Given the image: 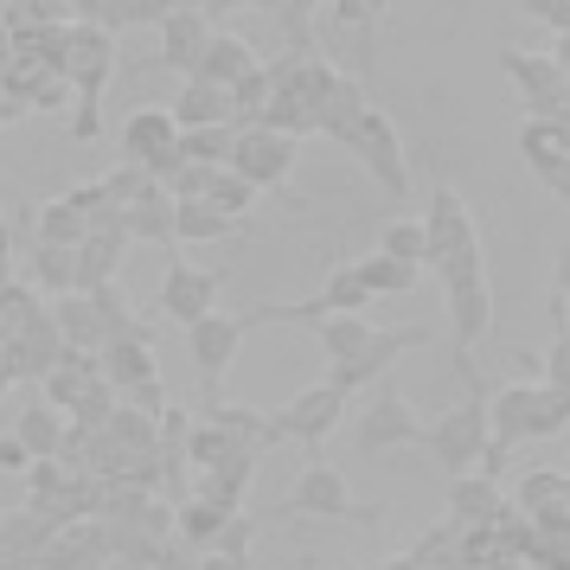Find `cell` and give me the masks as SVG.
Wrapping results in <instances>:
<instances>
[{
	"mask_svg": "<svg viewBox=\"0 0 570 570\" xmlns=\"http://www.w3.org/2000/svg\"><path fill=\"white\" fill-rule=\"evenodd\" d=\"M481 257H488V250L442 263V288H449V314H455V365H462V372H468L474 340L493 327V288H488V263Z\"/></svg>",
	"mask_w": 570,
	"mask_h": 570,
	"instance_id": "cell-1",
	"label": "cell"
},
{
	"mask_svg": "<svg viewBox=\"0 0 570 570\" xmlns=\"http://www.w3.org/2000/svg\"><path fill=\"white\" fill-rule=\"evenodd\" d=\"M295 155H302V141H295V135L263 129V122H244V129L232 135V155H225V167H232L250 193H269V186H283L288 174H295Z\"/></svg>",
	"mask_w": 570,
	"mask_h": 570,
	"instance_id": "cell-2",
	"label": "cell"
},
{
	"mask_svg": "<svg viewBox=\"0 0 570 570\" xmlns=\"http://www.w3.org/2000/svg\"><path fill=\"white\" fill-rule=\"evenodd\" d=\"M423 449L436 455V468L449 481H455V474H474L481 455H488V404L468 397V404H455L449 416H436V423L423 430Z\"/></svg>",
	"mask_w": 570,
	"mask_h": 570,
	"instance_id": "cell-3",
	"label": "cell"
},
{
	"mask_svg": "<svg viewBox=\"0 0 570 570\" xmlns=\"http://www.w3.org/2000/svg\"><path fill=\"white\" fill-rule=\"evenodd\" d=\"M283 513H295V519H360V525H379L385 507H360V500L346 493V474H340L334 462H321V455H314V462L302 468V481L288 488Z\"/></svg>",
	"mask_w": 570,
	"mask_h": 570,
	"instance_id": "cell-4",
	"label": "cell"
},
{
	"mask_svg": "<svg viewBox=\"0 0 570 570\" xmlns=\"http://www.w3.org/2000/svg\"><path fill=\"white\" fill-rule=\"evenodd\" d=\"M340 416H346V391H334L327 379H321V385H308L302 397H288L269 423H276V436L302 442V449H308V462H314V455H321V442L334 436Z\"/></svg>",
	"mask_w": 570,
	"mask_h": 570,
	"instance_id": "cell-5",
	"label": "cell"
},
{
	"mask_svg": "<svg viewBox=\"0 0 570 570\" xmlns=\"http://www.w3.org/2000/svg\"><path fill=\"white\" fill-rule=\"evenodd\" d=\"M218 288H225L218 269H199V263H167L160 295H155V314H160V321H174V327H193V321L218 314Z\"/></svg>",
	"mask_w": 570,
	"mask_h": 570,
	"instance_id": "cell-6",
	"label": "cell"
},
{
	"mask_svg": "<svg viewBox=\"0 0 570 570\" xmlns=\"http://www.w3.org/2000/svg\"><path fill=\"white\" fill-rule=\"evenodd\" d=\"M423 244H430V263H436V269L481 250V225H474V212H468L462 193L436 186V199H430V212H423Z\"/></svg>",
	"mask_w": 570,
	"mask_h": 570,
	"instance_id": "cell-7",
	"label": "cell"
},
{
	"mask_svg": "<svg viewBox=\"0 0 570 570\" xmlns=\"http://www.w3.org/2000/svg\"><path fill=\"white\" fill-rule=\"evenodd\" d=\"M423 430H430V416H416L411 397L385 379V385L372 391L365 416H360V449L365 455H379V449H404V442H423Z\"/></svg>",
	"mask_w": 570,
	"mask_h": 570,
	"instance_id": "cell-8",
	"label": "cell"
},
{
	"mask_svg": "<svg viewBox=\"0 0 570 570\" xmlns=\"http://www.w3.org/2000/svg\"><path fill=\"white\" fill-rule=\"evenodd\" d=\"M244 334H250L244 314H206V321L186 327V346H193V365H199V379H206V397H218V385H225V372H232Z\"/></svg>",
	"mask_w": 570,
	"mask_h": 570,
	"instance_id": "cell-9",
	"label": "cell"
},
{
	"mask_svg": "<svg viewBox=\"0 0 570 570\" xmlns=\"http://www.w3.org/2000/svg\"><path fill=\"white\" fill-rule=\"evenodd\" d=\"M353 155L365 160V174L385 186L391 199L411 186V167H404V141H397V122H391L385 109H365L360 129H353Z\"/></svg>",
	"mask_w": 570,
	"mask_h": 570,
	"instance_id": "cell-10",
	"label": "cell"
},
{
	"mask_svg": "<svg viewBox=\"0 0 570 570\" xmlns=\"http://www.w3.org/2000/svg\"><path fill=\"white\" fill-rule=\"evenodd\" d=\"M122 155H129V167H141V174H155L160 160L180 155V122H174V109L167 104L129 109V122H122Z\"/></svg>",
	"mask_w": 570,
	"mask_h": 570,
	"instance_id": "cell-11",
	"label": "cell"
},
{
	"mask_svg": "<svg viewBox=\"0 0 570 570\" xmlns=\"http://www.w3.org/2000/svg\"><path fill=\"white\" fill-rule=\"evenodd\" d=\"M423 340H430L423 327H397V334H372V340H365V353H360V360H353V365H340V372H327V385L353 397L360 385H379V379L391 372V360H397V353H411V346H423Z\"/></svg>",
	"mask_w": 570,
	"mask_h": 570,
	"instance_id": "cell-12",
	"label": "cell"
},
{
	"mask_svg": "<svg viewBox=\"0 0 570 570\" xmlns=\"http://www.w3.org/2000/svg\"><path fill=\"white\" fill-rule=\"evenodd\" d=\"M206 39H212L206 13H199V7H174V13L160 20V65L193 78V71H199V58H206Z\"/></svg>",
	"mask_w": 570,
	"mask_h": 570,
	"instance_id": "cell-13",
	"label": "cell"
},
{
	"mask_svg": "<svg viewBox=\"0 0 570 570\" xmlns=\"http://www.w3.org/2000/svg\"><path fill=\"white\" fill-rule=\"evenodd\" d=\"M500 65H507V78L525 90V104L539 109V116H551L558 109V97L570 90V78L551 65V58H532V52H500Z\"/></svg>",
	"mask_w": 570,
	"mask_h": 570,
	"instance_id": "cell-14",
	"label": "cell"
},
{
	"mask_svg": "<svg viewBox=\"0 0 570 570\" xmlns=\"http://www.w3.org/2000/svg\"><path fill=\"white\" fill-rule=\"evenodd\" d=\"M365 90H360V78H334L327 83V97L314 104V129L321 135H334L340 148H353V129H360V116H365Z\"/></svg>",
	"mask_w": 570,
	"mask_h": 570,
	"instance_id": "cell-15",
	"label": "cell"
},
{
	"mask_svg": "<svg viewBox=\"0 0 570 570\" xmlns=\"http://www.w3.org/2000/svg\"><path fill=\"white\" fill-rule=\"evenodd\" d=\"M257 71V46L250 39H237V32H212L206 39V58H199V71L193 78L218 83V90H232L237 78H250Z\"/></svg>",
	"mask_w": 570,
	"mask_h": 570,
	"instance_id": "cell-16",
	"label": "cell"
},
{
	"mask_svg": "<svg viewBox=\"0 0 570 570\" xmlns=\"http://www.w3.org/2000/svg\"><path fill=\"white\" fill-rule=\"evenodd\" d=\"M97 360H104V379L109 385H116V397H122V391L129 385H148V379H155V346H148V340L135 334H116L104 346V353H97Z\"/></svg>",
	"mask_w": 570,
	"mask_h": 570,
	"instance_id": "cell-17",
	"label": "cell"
},
{
	"mask_svg": "<svg viewBox=\"0 0 570 570\" xmlns=\"http://www.w3.org/2000/svg\"><path fill=\"white\" fill-rule=\"evenodd\" d=\"M122 232L148 237V244H174V193H160V186L148 180L129 206H122Z\"/></svg>",
	"mask_w": 570,
	"mask_h": 570,
	"instance_id": "cell-18",
	"label": "cell"
},
{
	"mask_svg": "<svg viewBox=\"0 0 570 570\" xmlns=\"http://www.w3.org/2000/svg\"><path fill=\"white\" fill-rule=\"evenodd\" d=\"M519 155L532 160V174H558V167H570V129L564 122H551V116H532L525 129H519Z\"/></svg>",
	"mask_w": 570,
	"mask_h": 570,
	"instance_id": "cell-19",
	"label": "cell"
},
{
	"mask_svg": "<svg viewBox=\"0 0 570 570\" xmlns=\"http://www.w3.org/2000/svg\"><path fill=\"white\" fill-rule=\"evenodd\" d=\"M174 122L180 129H212V122H232V90H218L206 78H186L180 104H174Z\"/></svg>",
	"mask_w": 570,
	"mask_h": 570,
	"instance_id": "cell-20",
	"label": "cell"
},
{
	"mask_svg": "<svg viewBox=\"0 0 570 570\" xmlns=\"http://www.w3.org/2000/svg\"><path fill=\"white\" fill-rule=\"evenodd\" d=\"M314 334H321V346H327V360H334V372H340V365L360 360L365 340L379 334V327H372L365 314H321V321H314Z\"/></svg>",
	"mask_w": 570,
	"mask_h": 570,
	"instance_id": "cell-21",
	"label": "cell"
},
{
	"mask_svg": "<svg viewBox=\"0 0 570 570\" xmlns=\"http://www.w3.org/2000/svg\"><path fill=\"white\" fill-rule=\"evenodd\" d=\"M257 455L244 449V455H232V462L206 468V481H199V500H212V507H225V513H237L244 507V493H250V474H257Z\"/></svg>",
	"mask_w": 570,
	"mask_h": 570,
	"instance_id": "cell-22",
	"label": "cell"
},
{
	"mask_svg": "<svg viewBox=\"0 0 570 570\" xmlns=\"http://www.w3.org/2000/svg\"><path fill=\"white\" fill-rule=\"evenodd\" d=\"M449 513L462 519V525H488V519L500 513V493H493V481L481 474V468L449 481Z\"/></svg>",
	"mask_w": 570,
	"mask_h": 570,
	"instance_id": "cell-23",
	"label": "cell"
},
{
	"mask_svg": "<svg viewBox=\"0 0 570 570\" xmlns=\"http://www.w3.org/2000/svg\"><path fill=\"white\" fill-rule=\"evenodd\" d=\"M353 269H360V283H365V295H372V302H379V295H411V288L423 283V269H416V263H397V257H385V250L360 257Z\"/></svg>",
	"mask_w": 570,
	"mask_h": 570,
	"instance_id": "cell-24",
	"label": "cell"
},
{
	"mask_svg": "<svg viewBox=\"0 0 570 570\" xmlns=\"http://www.w3.org/2000/svg\"><path fill=\"white\" fill-rule=\"evenodd\" d=\"M212 237H232V218L206 199H174V244H212Z\"/></svg>",
	"mask_w": 570,
	"mask_h": 570,
	"instance_id": "cell-25",
	"label": "cell"
},
{
	"mask_svg": "<svg viewBox=\"0 0 570 570\" xmlns=\"http://www.w3.org/2000/svg\"><path fill=\"white\" fill-rule=\"evenodd\" d=\"M180 455H186V462H199V468H218V462H232V455H244V442H237L232 430L218 423V416H206L199 430H186V449H180ZM250 455H257V449H250Z\"/></svg>",
	"mask_w": 570,
	"mask_h": 570,
	"instance_id": "cell-26",
	"label": "cell"
},
{
	"mask_svg": "<svg viewBox=\"0 0 570 570\" xmlns=\"http://www.w3.org/2000/svg\"><path fill=\"white\" fill-rule=\"evenodd\" d=\"M13 436L27 442L32 462H58V449H65V423H58L52 404H32V411L20 416V430H13Z\"/></svg>",
	"mask_w": 570,
	"mask_h": 570,
	"instance_id": "cell-27",
	"label": "cell"
},
{
	"mask_svg": "<svg viewBox=\"0 0 570 570\" xmlns=\"http://www.w3.org/2000/svg\"><path fill=\"white\" fill-rule=\"evenodd\" d=\"M32 283L52 288V295H71L78 288V244H32Z\"/></svg>",
	"mask_w": 570,
	"mask_h": 570,
	"instance_id": "cell-28",
	"label": "cell"
},
{
	"mask_svg": "<svg viewBox=\"0 0 570 570\" xmlns=\"http://www.w3.org/2000/svg\"><path fill=\"white\" fill-rule=\"evenodd\" d=\"M32 225H39V232H32L39 244H65V250H71V244L90 232V218H83L71 199H52V206H39V218H32Z\"/></svg>",
	"mask_w": 570,
	"mask_h": 570,
	"instance_id": "cell-29",
	"label": "cell"
},
{
	"mask_svg": "<svg viewBox=\"0 0 570 570\" xmlns=\"http://www.w3.org/2000/svg\"><path fill=\"white\" fill-rule=\"evenodd\" d=\"M379 250L397 263H430V244H423V218H385V232H379Z\"/></svg>",
	"mask_w": 570,
	"mask_h": 570,
	"instance_id": "cell-30",
	"label": "cell"
},
{
	"mask_svg": "<svg viewBox=\"0 0 570 570\" xmlns=\"http://www.w3.org/2000/svg\"><path fill=\"white\" fill-rule=\"evenodd\" d=\"M225 525H232V513L212 507V500H186L180 507V544H218Z\"/></svg>",
	"mask_w": 570,
	"mask_h": 570,
	"instance_id": "cell-31",
	"label": "cell"
},
{
	"mask_svg": "<svg viewBox=\"0 0 570 570\" xmlns=\"http://www.w3.org/2000/svg\"><path fill=\"white\" fill-rule=\"evenodd\" d=\"M167 13H174V0H104V7H97V27H148V20H167Z\"/></svg>",
	"mask_w": 570,
	"mask_h": 570,
	"instance_id": "cell-32",
	"label": "cell"
},
{
	"mask_svg": "<svg viewBox=\"0 0 570 570\" xmlns=\"http://www.w3.org/2000/svg\"><path fill=\"white\" fill-rule=\"evenodd\" d=\"M558 430H570V391L558 385H532V436H558Z\"/></svg>",
	"mask_w": 570,
	"mask_h": 570,
	"instance_id": "cell-33",
	"label": "cell"
},
{
	"mask_svg": "<svg viewBox=\"0 0 570 570\" xmlns=\"http://www.w3.org/2000/svg\"><path fill=\"white\" fill-rule=\"evenodd\" d=\"M250 199H257V193H250V186L237 180L232 167H218V174H212V193H206V206H218L225 218H232V225L244 218V212H250Z\"/></svg>",
	"mask_w": 570,
	"mask_h": 570,
	"instance_id": "cell-34",
	"label": "cell"
},
{
	"mask_svg": "<svg viewBox=\"0 0 570 570\" xmlns=\"http://www.w3.org/2000/svg\"><path fill=\"white\" fill-rule=\"evenodd\" d=\"M525 20H544L558 39H570V0H525Z\"/></svg>",
	"mask_w": 570,
	"mask_h": 570,
	"instance_id": "cell-35",
	"label": "cell"
},
{
	"mask_svg": "<svg viewBox=\"0 0 570 570\" xmlns=\"http://www.w3.org/2000/svg\"><path fill=\"white\" fill-rule=\"evenodd\" d=\"M539 379L544 385H558V391H570V327H558V346H551V360H544Z\"/></svg>",
	"mask_w": 570,
	"mask_h": 570,
	"instance_id": "cell-36",
	"label": "cell"
},
{
	"mask_svg": "<svg viewBox=\"0 0 570 570\" xmlns=\"http://www.w3.org/2000/svg\"><path fill=\"white\" fill-rule=\"evenodd\" d=\"M0 468H13V474H27V468H32V455H27V442H20V436L0 442Z\"/></svg>",
	"mask_w": 570,
	"mask_h": 570,
	"instance_id": "cell-37",
	"label": "cell"
},
{
	"mask_svg": "<svg viewBox=\"0 0 570 570\" xmlns=\"http://www.w3.org/2000/svg\"><path fill=\"white\" fill-rule=\"evenodd\" d=\"M155 570H199V564H193V558H180V544H160Z\"/></svg>",
	"mask_w": 570,
	"mask_h": 570,
	"instance_id": "cell-38",
	"label": "cell"
},
{
	"mask_svg": "<svg viewBox=\"0 0 570 570\" xmlns=\"http://www.w3.org/2000/svg\"><path fill=\"white\" fill-rule=\"evenodd\" d=\"M551 295H564V302H570V244L558 250V283H551Z\"/></svg>",
	"mask_w": 570,
	"mask_h": 570,
	"instance_id": "cell-39",
	"label": "cell"
},
{
	"mask_svg": "<svg viewBox=\"0 0 570 570\" xmlns=\"http://www.w3.org/2000/svg\"><path fill=\"white\" fill-rule=\"evenodd\" d=\"M199 570H250V558H225V551H212Z\"/></svg>",
	"mask_w": 570,
	"mask_h": 570,
	"instance_id": "cell-40",
	"label": "cell"
},
{
	"mask_svg": "<svg viewBox=\"0 0 570 570\" xmlns=\"http://www.w3.org/2000/svg\"><path fill=\"white\" fill-rule=\"evenodd\" d=\"M551 65H558V71L570 78V39H558V58H551Z\"/></svg>",
	"mask_w": 570,
	"mask_h": 570,
	"instance_id": "cell-41",
	"label": "cell"
},
{
	"mask_svg": "<svg viewBox=\"0 0 570 570\" xmlns=\"http://www.w3.org/2000/svg\"><path fill=\"white\" fill-rule=\"evenodd\" d=\"M391 0H365V20H372V13H385Z\"/></svg>",
	"mask_w": 570,
	"mask_h": 570,
	"instance_id": "cell-42",
	"label": "cell"
}]
</instances>
